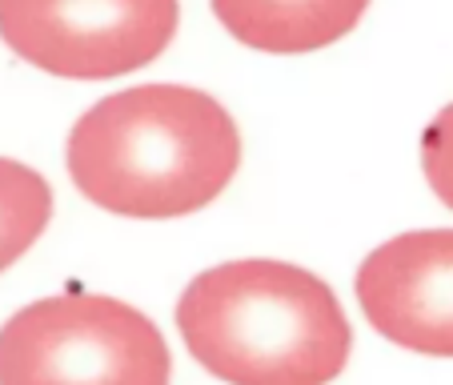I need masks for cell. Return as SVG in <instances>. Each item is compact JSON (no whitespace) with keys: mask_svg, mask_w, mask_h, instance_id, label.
Masks as SVG:
<instances>
[{"mask_svg":"<svg viewBox=\"0 0 453 385\" xmlns=\"http://www.w3.org/2000/svg\"><path fill=\"white\" fill-rule=\"evenodd\" d=\"M69 177L117 217H188L221 197L241 137L221 101L188 85H137L101 96L69 133Z\"/></svg>","mask_w":453,"mask_h":385,"instance_id":"1","label":"cell"},{"mask_svg":"<svg viewBox=\"0 0 453 385\" xmlns=\"http://www.w3.org/2000/svg\"><path fill=\"white\" fill-rule=\"evenodd\" d=\"M161 329L128 301L57 293L0 326V385H169Z\"/></svg>","mask_w":453,"mask_h":385,"instance_id":"3","label":"cell"},{"mask_svg":"<svg viewBox=\"0 0 453 385\" xmlns=\"http://www.w3.org/2000/svg\"><path fill=\"white\" fill-rule=\"evenodd\" d=\"M177 0H0V41L25 65L69 81L145 69L173 44Z\"/></svg>","mask_w":453,"mask_h":385,"instance_id":"4","label":"cell"},{"mask_svg":"<svg viewBox=\"0 0 453 385\" xmlns=\"http://www.w3.org/2000/svg\"><path fill=\"white\" fill-rule=\"evenodd\" d=\"M369 0H213L233 41L273 57L317 52L342 41L365 17Z\"/></svg>","mask_w":453,"mask_h":385,"instance_id":"6","label":"cell"},{"mask_svg":"<svg viewBox=\"0 0 453 385\" xmlns=\"http://www.w3.org/2000/svg\"><path fill=\"white\" fill-rule=\"evenodd\" d=\"M177 326L188 353L229 385H329L353 350L334 289L269 257L197 273L177 301Z\"/></svg>","mask_w":453,"mask_h":385,"instance_id":"2","label":"cell"},{"mask_svg":"<svg viewBox=\"0 0 453 385\" xmlns=\"http://www.w3.org/2000/svg\"><path fill=\"white\" fill-rule=\"evenodd\" d=\"M52 217V189L36 169L0 157V273L36 245Z\"/></svg>","mask_w":453,"mask_h":385,"instance_id":"7","label":"cell"},{"mask_svg":"<svg viewBox=\"0 0 453 385\" xmlns=\"http://www.w3.org/2000/svg\"><path fill=\"white\" fill-rule=\"evenodd\" d=\"M357 301L394 345L453 358V229H418L377 245L357 269Z\"/></svg>","mask_w":453,"mask_h":385,"instance_id":"5","label":"cell"},{"mask_svg":"<svg viewBox=\"0 0 453 385\" xmlns=\"http://www.w3.org/2000/svg\"><path fill=\"white\" fill-rule=\"evenodd\" d=\"M421 169H426V181L437 193V201L453 209V104H445L429 120L426 137H421Z\"/></svg>","mask_w":453,"mask_h":385,"instance_id":"8","label":"cell"}]
</instances>
